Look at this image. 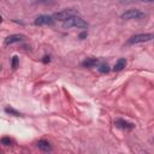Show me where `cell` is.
<instances>
[{"mask_svg":"<svg viewBox=\"0 0 154 154\" xmlns=\"http://www.w3.org/2000/svg\"><path fill=\"white\" fill-rule=\"evenodd\" d=\"M5 112H6L7 114H11V116H16V117H19V116H22V114H20V112H18L17 109H14V108H12V107H6V108H5Z\"/></svg>","mask_w":154,"mask_h":154,"instance_id":"7c38bea8","label":"cell"},{"mask_svg":"<svg viewBox=\"0 0 154 154\" xmlns=\"http://www.w3.org/2000/svg\"><path fill=\"white\" fill-rule=\"evenodd\" d=\"M1 22H2V17L0 16V23H1Z\"/></svg>","mask_w":154,"mask_h":154,"instance_id":"ac0fdd59","label":"cell"},{"mask_svg":"<svg viewBox=\"0 0 154 154\" xmlns=\"http://www.w3.org/2000/svg\"><path fill=\"white\" fill-rule=\"evenodd\" d=\"M114 125L117 128H119V129H123V130H131V129L135 128V125L132 123H130L128 120H124V119H120V118L119 119H116Z\"/></svg>","mask_w":154,"mask_h":154,"instance_id":"52a82bcc","label":"cell"},{"mask_svg":"<svg viewBox=\"0 0 154 154\" xmlns=\"http://www.w3.org/2000/svg\"><path fill=\"white\" fill-rule=\"evenodd\" d=\"M141 1H143V2H153L154 0H141Z\"/></svg>","mask_w":154,"mask_h":154,"instance_id":"e0dca14e","label":"cell"},{"mask_svg":"<svg viewBox=\"0 0 154 154\" xmlns=\"http://www.w3.org/2000/svg\"><path fill=\"white\" fill-rule=\"evenodd\" d=\"M87 26H88V23L82 17H79L78 14L72 16L69 19L63 22V28H65V29H69V28H87Z\"/></svg>","mask_w":154,"mask_h":154,"instance_id":"6da1fadb","label":"cell"},{"mask_svg":"<svg viewBox=\"0 0 154 154\" xmlns=\"http://www.w3.org/2000/svg\"><path fill=\"white\" fill-rule=\"evenodd\" d=\"M125 66H126V59H125V58H120V59H118L117 63L114 64V66H113V71L119 72V71L124 70Z\"/></svg>","mask_w":154,"mask_h":154,"instance_id":"9c48e42d","label":"cell"},{"mask_svg":"<svg viewBox=\"0 0 154 154\" xmlns=\"http://www.w3.org/2000/svg\"><path fill=\"white\" fill-rule=\"evenodd\" d=\"M1 143H2L4 146H11V144H12V140H11L10 137H2V138H1Z\"/></svg>","mask_w":154,"mask_h":154,"instance_id":"5bb4252c","label":"cell"},{"mask_svg":"<svg viewBox=\"0 0 154 154\" xmlns=\"http://www.w3.org/2000/svg\"><path fill=\"white\" fill-rule=\"evenodd\" d=\"M25 38V36L23 34H12L10 36H7L4 41V45L5 46H8V45H12V43H17V42H20Z\"/></svg>","mask_w":154,"mask_h":154,"instance_id":"8992f818","label":"cell"},{"mask_svg":"<svg viewBox=\"0 0 154 154\" xmlns=\"http://www.w3.org/2000/svg\"><path fill=\"white\" fill-rule=\"evenodd\" d=\"M97 70H99V72H100V73H108L111 69H109V66H108V64H107V63H101V64L99 65Z\"/></svg>","mask_w":154,"mask_h":154,"instance_id":"8fae6325","label":"cell"},{"mask_svg":"<svg viewBox=\"0 0 154 154\" xmlns=\"http://www.w3.org/2000/svg\"><path fill=\"white\" fill-rule=\"evenodd\" d=\"M153 40V34L152 32H147V34H137L131 36L128 40V45H136V43H143V42H148Z\"/></svg>","mask_w":154,"mask_h":154,"instance_id":"277c9868","label":"cell"},{"mask_svg":"<svg viewBox=\"0 0 154 154\" xmlns=\"http://www.w3.org/2000/svg\"><path fill=\"white\" fill-rule=\"evenodd\" d=\"M78 14V11L75 10V8H65L63 11H59L57 13H54L52 17L54 18V20H60V22H64L66 19H69L70 17L72 16H77Z\"/></svg>","mask_w":154,"mask_h":154,"instance_id":"3957f363","label":"cell"},{"mask_svg":"<svg viewBox=\"0 0 154 154\" xmlns=\"http://www.w3.org/2000/svg\"><path fill=\"white\" fill-rule=\"evenodd\" d=\"M35 25H52L54 24V18L49 14H41L34 20Z\"/></svg>","mask_w":154,"mask_h":154,"instance_id":"5b68a950","label":"cell"},{"mask_svg":"<svg viewBox=\"0 0 154 154\" xmlns=\"http://www.w3.org/2000/svg\"><path fill=\"white\" fill-rule=\"evenodd\" d=\"M0 69H1V67H0Z\"/></svg>","mask_w":154,"mask_h":154,"instance_id":"d6986e66","label":"cell"},{"mask_svg":"<svg viewBox=\"0 0 154 154\" xmlns=\"http://www.w3.org/2000/svg\"><path fill=\"white\" fill-rule=\"evenodd\" d=\"M42 61H43L45 64L49 63V61H51V57H49V55H45V57H43V59H42Z\"/></svg>","mask_w":154,"mask_h":154,"instance_id":"9a60e30c","label":"cell"},{"mask_svg":"<svg viewBox=\"0 0 154 154\" xmlns=\"http://www.w3.org/2000/svg\"><path fill=\"white\" fill-rule=\"evenodd\" d=\"M146 18V13L137 10V8H130V10H126L125 12L122 13V19H126V20H130V19H143Z\"/></svg>","mask_w":154,"mask_h":154,"instance_id":"7a4b0ae2","label":"cell"},{"mask_svg":"<svg viewBox=\"0 0 154 154\" xmlns=\"http://www.w3.org/2000/svg\"><path fill=\"white\" fill-rule=\"evenodd\" d=\"M87 36H88V31H87V30H84L83 32L79 34V38H84V37H87Z\"/></svg>","mask_w":154,"mask_h":154,"instance_id":"2e32d148","label":"cell"},{"mask_svg":"<svg viewBox=\"0 0 154 154\" xmlns=\"http://www.w3.org/2000/svg\"><path fill=\"white\" fill-rule=\"evenodd\" d=\"M99 64V59H96V58H87L85 60H83L82 61V66L83 67H94V66H96Z\"/></svg>","mask_w":154,"mask_h":154,"instance_id":"ba28073f","label":"cell"},{"mask_svg":"<svg viewBox=\"0 0 154 154\" xmlns=\"http://www.w3.org/2000/svg\"><path fill=\"white\" fill-rule=\"evenodd\" d=\"M37 147H38V149H41V150H43V152L52 150L51 143H49L48 141H46V140H40V141L37 142Z\"/></svg>","mask_w":154,"mask_h":154,"instance_id":"30bf717a","label":"cell"},{"mask_svg":"<svg viewBox=\"0 0 154 154\" xmlns=\"http://www.w3.org/2000/svg\"><path fill=\"white\" fill-rule=\"evenodd\" d=\"M18 63H19V58H18L17 55H14V57L12 58V61H11V66H12V69H17Z\"/></svg>","mask_w":154,"mask_h":154,"instance_id":"4fadbf2b","label":"cell"}]
</instances>
